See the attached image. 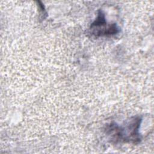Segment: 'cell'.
Here are the masks:
<instances>
[{"label": "cell", "instance_id": "obj_1", "mask_svg": "<svg viewBox=\"0 0 154 154\" xmlns=\"http://www.w3.org/2000/svg\"><path fill=\"white\" fill-rule=\"evenodd\" d=\"M91 29L95 31L93 32L96 35H102L108 34H114L118 32V28L115 24L106 27V23L104 18V15L100 12L96 20L91 24Z\"/></svg>", "mask_w": 154, "mask_h": 154}]
</instances>
